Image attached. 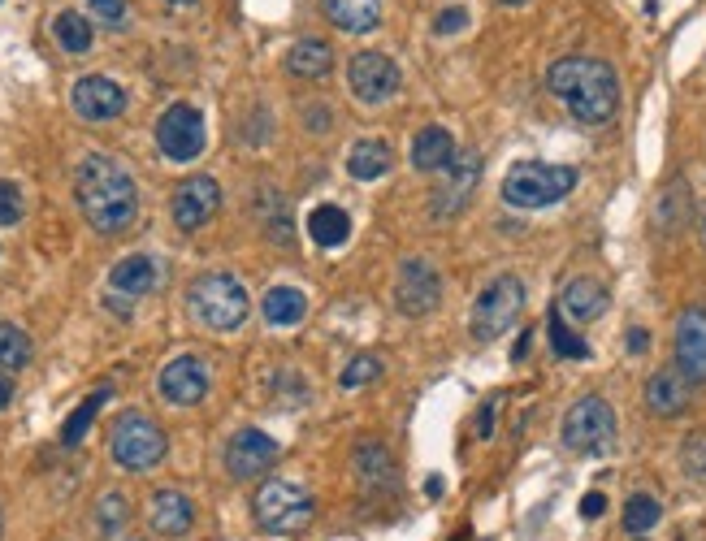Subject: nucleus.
Masks as SVG:
<instances>
[{
    "mask_svg": "<svg viewBox=\"0 0 706 541\" xmlns=\"http://www.w3.org/2000/svg\"><path fill=\"white\" fill-rule=\"evenodd\" d=\"M681 468L689 481H706V433H689L681 446Z\"/></svg>",
    "mask_w": 706,
    "mask_h": 541,
    "instance_id": "nucleus-34",
    "label": "nucleus"
},
{
    "mask_svg": "<svg viewBox=\"0 0 706 541\" xmlns=\"http://www.w3.org/2000/svg\"><path fill=\"white\" fill-rule=\"evenodd\" d=\"M546 87L581 126H607L620 109V78L598 57H559L546 70Z\"/></svg>",
    "mask_w": 706,
    "mask_h": 541,
    "instance_id": "nucleus-2",
    "label": "nucleus"
},
{
    "mask_svg": "<svg viewBox=\"0 0 706 541\" xmlns=\"http://www.w3.org/2000/svg\"><path fill=\"white\" fill-rule=\"evenodd\" d=\"M377 373H382V360H377V355H356V360L343 368V386L356 390V386H364V381H373Z\"/></svg>",
    "mask_w": 706,
    "mask_h": 541,
    "instance_id": "nucleus-37",
    "label": "nucleus"
},
{
    "mask_svg": "<svg viewBox=\"0 0 706 541\" xmlns=\"http://www.w3.org/2000/svg\"><path fill=\"white\" fill-rule=\"evenodd\" d=\"M70 104L83 122H113V117L126 113V91H122V83H113V78H104V74H87L74 83Z\"/></svg>",
    "mask_w": 706,
    "mask_h": 541,
    "instance_id": "nucleus-14",
    "label": "nucleus"
},
{
    "mask_svg": "<svg viewBox=\"0 0 706 541\" xmlns=\"http://www.w3.org/2000/svg\"><path fill=\"white\" fill-rule=\"evenodd\" d=\"M174 5H187V0H174Z\"/></svg>",
    "mask_w": 706,
    "mask_h": 541,
    "instance_id": "nucleus-48",
    "label": "nucleus"
},
{
    "mask_svg": "<svg viewBox=\"0 0 706 541\" xmlns=\"http://www.w3.org/2000/svg\"><path fill=\"white\" fill-rule=\"evenodd\" d=\"M442 182L434 187V200H429V213L434 217H455L460 208L468 204V195L477 191V182H481V156L477 152H464V156H455V161L438 174Z\"/></svg>",
    "mask_w": 706,
    "mask_h": 541,
    "instance_id": "nucleus-12",
    "label": "nucleus"
},
{
    "mask_svg": "<svg viewBox=\"0 0 706 541\" xmlns=\"http://www.w3.org/2000/svg\"><path fill=\"white\" fill-rule=\"evenodd\" d=\"M31 364V338L18 325L0 321V368H26Z\"/></svg>",
    "mask_w": 706,
    "mask_h": 541,
    "instance_id": "nucleus-33",
    "label": "nucleus"
},
{
    "mask_svg": "<svg viewBox=\"0 0 706 541\" xmlns=\"http://www.w3.org/2000/svg\"><path fill=\"white\" fill-rule=\"evenodd\" d=\"M520 308H525V286H520V277L503 273L477 295L473 316H468V329H473L477 342H494V338H503L507 329L516 325Z\"/></svg>",
    "mask_w": 706,
    "mask_h": 541,
    "instance_id": "nucleus-6",
    "label": "nucleus"
},
{
    "mask_svg": "<svg viewBox=\"0 0 706 541\" xmlns=\"http://www.w3.org/2000/svg\"><path fill=\"white\" fill-rule=\"evenodd\" d=\"M442 303V277L429 260H408L395 282V308L403 316H429Z\"/></svg>",
    "mask_w": 706,
    "mask_h": 541,
    "instance_id": "nucleus-11",
    "label": "nucleus"
},
{
    "mask_svg": "<svg viewBox=\"0 0 706 541\" xmlns=\"http://www.w3.org/2000/svg\"><path fill=\"white\" fill-rule=\"evenodd\" d=\"M676 368L706 386V308H685L676 316Z\"/></svg>",
    "mask_w": 706,
    "mask_h": 541,
    "instance_id": "nucleus-16",
    "label": "nucleus"
},
{
    "mask_svg": "<svg viewBox=\"0 0 706 541\" xmlns=\"http://www.w3.org/2000/svg\"><path fill=\"white\" fill-rule=\"evenodd\" d=\"M130 520V503L122 494H104L100 498V507H96V524L104 533H113V529H122V524Z\"/></svg>",
    "mask_w": 706,
    "mask_h": 541,
    "instance_id": "nucleus-35",
    "label": "nucleus"
},
{
    "mask_svg": "<svg viewBox=\"0 0 706 541\" xmlns=\"http://www.w3.org/2000/svg\"><path fill=\"white\" fill-rule=\"evenodd\" d=\"M577 187V169L572 165H551V161H516L503 178V200L512 208H551Z\"/></svg>",
    "mask_w": 706,
    "mask_h": 541,
    "instance_id": "nucleus-4",
    "label": "nucleus"
},
{
    "mask_svg": "<svg viewBox=\"0 0 706 541\" xmlns=\"http://www.w3.org/2000/svg\"><path fill=\"white\" fill-rule=\"evenodd\" d=\"M273 459H278V442H273L265 429H239L226 442V472L234 481L260 477L265 468H273Z\"/></svg>",
    "mask_w": 706,
    "mask_h": 541,
    "instance_id": "nucleus-15",
    "label": "nucleus"
},
{
    "mask_svg": "<svg viewBox=\"0 0 706 541\" xmlns=\"http://www.w3.org/2000/svg\"><path fill=\"white\" fill-rule=\"evenodd\" d=\"M256 524L265 533H299L308 529L312 516H317V503H312V494L304 485L295 481H265L256 490Z\"/></svg>",
    "mask_w": 706,
    "mask_h": 541,
    "instance_id": "nucleus-5",
    "label": "nucleus"
},
{
    "mask_svg": "<svg viewBox=\"0 0 706 541\" xmlns=\"http://www.w3.org/2000/svg\"><path fill=\"white\" fill-rule=\"evenodd\" d=\"M646 347H650V329H642V325L629 329V351H633V355H642Z\"/></svg>",
    "mask_w": 706,
    "mask_h": 541,
    "instance_id": "nucleus-42",
    "label": "nucleus"
},
{
    "mask_svg": "<svg viewBox=\"0 0 706 541\" xmlns=\"http://www.w3.org/2000/svg\"><path fill=\"white\" fill-rule=\"evenodd\" d=\"M217 208H221V187H217V178L195 174V178H187V182H178L169 213H174V226H178V230H200V226H208V221H213Z\"/></svg>",
    "mask_w": 706,
    "mask_h": 541,
    "instance_id": "nucleus-13",
    "label": "nucleus"
},
{
    "mask_svg": "<svg viewBox=\"0 0 706 541\" xmlns=\"http://www.w3.org/2000/svg\"><path fill=\"white\" fill-rule=\"evenodd\" d=\"M347 83L351 91L364 100V104H382L390 100L399 91L403 83V74H399V65L386 57V52H356L347 65Z\"/></svg>",
    "mask_w": 706,
    "mask_h": 541,
    "instance_id": "nucleus-10",
    "label": "nucleus"
},
{
    "mask_svg": "<svg viewBox=\"0 0 706 541\" xmlns=\"http://www.w3.org/2000/svg\"><path fill=\"white\" fill-rule=\"evenodd\" d=\"M330 65H334V52L325 39H299V44H291V52H286V70L295 78H325Z\"/></svg>",
    "mask_w": 706,
    "mask_h": 541,
    "instance_id": "nucleus-27",
    "label": "nucleus"
},
{
    "mask_svg": "<svg viewBox=\"0 0 706 541\" xmlns=\"http://www.w3.org/2000/svg\"><path fill=\"white\" fill-rule=\"evenodd\" d=\"M74 195H78L83 217L91 221V230H100V234H122L135 226V217H139L135 178L104 152L83 156V165H78V174H74Z\"/></svg>",
    "mask_w": 706,
    "mask_h": 541,
    "instance_id": "nucleus-1",
    "label": "nucleus"
},
{
    "mask_svg": "<svg viewBox=\"0 0 706 541\" xmlns=\"http://www.w3.org/2000/svg\"><path fill=\"white\" fill-rule=\"evenodd\" d=\"M104 399H109V386L91 394V399H87L83 407H74L70 420H65V425H61V446H78V442L87 438V429H91V420L100 416V403H104Z\"/></svg>",
    "mask_w": 706,
    "mask_h": 541,
    "instance_id": "nucleus-32",
    "label": "nucleus"
},
{
    "mask_svg": "<svg viewBox=\"0 0 706 541\" xmlns=\"http://www.w3.org/2000/svg\"><path fill=\"white\" fill-rule=\"evenodd\" d=\"M663 520V507H659V498H650V494H633L629 503H624V533H633V537H646L655 524Z\"/></svg>",
    "mask_w": 706,
    "mask_h": 541,
    "instance_id": "nucleus-31",
    "label": "nucleus"
},
{
    "mask_svg": "<svg viewBox=\"0 0 706 541\" xmlns=\"http://www.w3.org/2000/svg\"><path fill=\"white\" fill-rule=\"evenodd\" d=\"M442 490H447V481H442V477H429V481H425V494H429V498H442Z\"/></svg>",
    "mask_w": 706,
    "mask_h": 541,
    "instance_id": "nucleus-44",
    "label": "nucleus"
},
{
    "mask_svg": "<svg viewBox=\"0 0 706 541\" xmlns=\"http://www.w3.org/2000/svg\"><path fill=\"white\" fill-rule=\"evenodd\" d=\"M702 243H706V213H702Z\"/></svg>",
    "mask_w": 706,
    "mask_h": 541,
    "instance_id": "nucleus-47",
    "label": "nucleus"
},
{
    "mask_svg": "<svg viewBox=\"0 0 706 541\" xmlns=\"http://www.w3.org/2000/svg\"><path fill=\"white\" fill-rule=\"evenodd\" d=\"M165 429L161 425H152L148 416H139V412H126V416H117V425H113V459L122 464L126 472H148L156 468L165 459Z\"/></svg>",
    "mask_w": 706,
    "mask_h": 541,
    "instance_id": "nucleus-8",
    "label": "nucleus"
},
{
    "mask_svg": "<svg viewBox=\"0 0 706 541\" xmlns=\"http://www.w3.org/2000/svg\"><path fill=\"white\" fill-rule=\"evenodd\" d=\"M87 9H91V18L104 22L109 31H122L126 26V0H87Z\"/></svg>",
    "mask_w": 706,
    "mask_h": 541,
    "instance_id": "nucleus-38",
    "label": "nucleus"
},
{
    "mask_svg": "<svg viewBox=\"0 0 706 541\" xmlns=\"http://www.w3.org/2000/svg\"><path fill=\"white\" fill-rule=\"evenodd\" d=\"M321 13L347 35H364L382 26V0H321Z\"/></svg>",
    "mask_w": 706,
    "mask_h": 541,
    "instance_id": "nucleus-22",
    "label": "nucleus"
},
{
    "mask_svg": "<svg viewBox=\"0 0 706 541\" xmlns=\"http://www.w3.org/2000/svg\"><path fill=\"white\" fill-rule=\"evenodd\" d=\"M9 403H13V381H9L5 373H0V412H5Z\"/></svg>",
    "mask_w": 706,
    "mask_h": 541,
    "instance_id": "nucleus-43",
    "label": "nucleus"
},
{
    "mask_svg": "<svg viewBox=\"0 0 706 541\" xmlns=\"http://www.w3.org/2000/svg\"><path fill=\"white\" fill-rule=\"evenodd\" d=\"M464 22H468V9L451 5V9H442V13H438L434 31H438V35H455V31H464Z\"/></svg>",
    "mask_w": 706,
    "mask_h": 541,
    "instance_id": "nucleus-39",
    "label": "nucleus"
},
{
    "mask_svg": "<svg viewBox=\"0 0 706 541\" xmlns=\"http://www.w3.org/2000/svg\"><path fill=\"white\" fill-rule=\"evenodd\" d=\"M52 35H57V44L65 52H87L91 48V39H96V31H91V22L83 18V13H74V9H65L57 13V22H52Z\"/></svg>",
    "mask_w": 706,
    "mask_h": 541,
    "instance_id": "nucleus-30",
    "label": "nucleus"
},
{
    "mask_svg": "<svg viewBox=\"0 0 706 541\" xmlns=\"http://www.w3.org/2000/svg\"><path fill=\"white\" fill-rule=\"evenodd\" d=\"M308 234L317 247H343L347 234H351V221L338 204H317L308 213Z\"/></svg>",
    "mask_w": 706,
    "mask_h": 541,
    "instance_id": "nucleus-28",
    "label": "nucleus"
},
{
    "mask_svg": "<svg viewBox=\"0 0 706 541\" xmlns=\"http://www.w3.org/2000/svg\"><path fill=\"white\" fill-rule=\"evenodd\" d=\"M559 438H564V446L577 451V455H607L611 446H616V412H611V403L598 399V394L572 403Z\"/></svg>",
    "mask_w": 706,
    "mask_h": 541,
    "instance_id": "nucleus-7",
    "label": "nucleus"
},
{
    "mask_svg": "<svg viewBox=\"0 0 706 541\" xmlns=\"http://www.w3.org/2000/svg\"><path fill=\"white\" fill-rule=\"evenodd\" d=\"M525 351H529V329L516 338V351H512V355H516V360H525Z\"/></svg>",
    "mask_w": 706,
    "mask_h": 541,
    "instance_id": "nucleus-45",
    "label": "nucleus"
},
{
    "mask_svg": "<svg viewBox=\"0 0 706 541\" xmlns=\"http://www.w3.org/2000/svg\"><path fill=\"white\" fill-rule=\"evenodd\" d=\"M351 468H356V481L369 494H390L399 485L395 459H390V451H386L382 442H360L356 455H351Z\"/></svg>",
    "mask_w": 706,
    "mask_h": 541,
    "instance_id": "nucleus-19",
    "label": "nucleus"
},
{
    "mask_svg": "<svg viewBox=\"0 0 706 541\" xmlns=\"http://www.w3.org/2000/svg\"><path fill=\"white\" fill-rule=\"evenodd\" d=\"M455 161V139L447 126H425L421 135L412 139V165L421 174H442Z\"/></svg>",
    "mask_w": 706,
    "mask_h": 541,
    "instance_id": "nucleus-24",
    "label": "nucleus"
},
{
    "mask_svg": "<svg viewBox=\"0 0 706 541\" xmlns=\"http://www.w3.org/2000/svg\"><path fill=\"white\" fill-rule=\"evenodd\" d=\"M689 399H694V381H689L681 368H659V373L646 381V407L663 420L681 416L689 407Z\"/></svg>",
    "mask_w": 706,
    "mask_h": 541,
    "instance_id": "nucleus-18",
    "label": "nucleus"
},
{
    "mask_svg": "<svg viewBox=\"0 0 706 541\" xmlns=\"http://www.w3.org/2000/svg\"><path fill=\"white\" fill-rule=\"evenodd\" d=\"M546 338H551V351L559 360H590V342L564 321L559 308H551V316H546Z\"/></svg>",
    "mask_w": 706,
    "mask_h": 541,
    "instance_id": "nucleus-29",
    "label": "nucleus"
},
{
    "mask_svg": "<svg viewBox=\"0 0 706 541\" xmlns=\"http://www.w3.org/2000/svg\"><path fill=\"white\" fill-rule=\"evenodd\" d=\"M156 148L165 152V161L187 165L204 152V117L195 104H169L156 122Z\"/></svg>",
    "mask_w": 706,
    "mask_h": 541,
    "instance_id": "nucleus-9",
    "label": "nucleus"
},
{
    "mask_svg": "<svg viewBox=\"0 0 706 541\" xmlns=\"http://www.w3.org/2000/svg\"><path fill=\"white\" fill-rule=\"evenodd\" d=\"M148 520H152V529L156 533H165V537H178V533H187L191 529V520H195V503L182 490H161V494H152V511H148Z\"/></svg>",
    "mask_w": 706,
    "mask_h": 541,
    "instance_id": "nucleus-23",
    "label": "nucleus"
},
{
    "mask_svg": "<svg viewBox=\"0 0 706 541\" xmlns=\"http://www.w3.org/2000/svg\"><path fill=\"white\" fill-rule=\"evenodd\" d=\"M187 303H191L195 321L204 329H213V334L239 329L247 321V312H252V299H247L243 282L230 273H200L187 290Z\"/></svg>",
    "mask_w": 706,
    "mask_h": 541,
    "instance_id": "nucleus-3",
    "label": "nucleus"
},
{
    "mask_svg": "<svg viewBox=\"0 0 706 541\" xmlns=\"http://www.w3.org/2000/svg\"><path fill=\"white\" fill-rule=\"evenodd\" d=\"M603 511H607V498L598 494V490L581 498V516H585V520H598V516H603Z\"/></svg>",
    "mask_w": 706,
    "mask_h": 541,
    "instance_id": "nucleus-40",
    "label": "nucleus"
},
{
    "mask_svg": "<svg viewBox=\"0 0 706 541\" xmlns=\"http://www.w3.org/2000/svg\"><path fill=\"white\" fill-rule=\"evenodd\" d=\"M559 312L572 316L577 325L598 321V316L607 312V286L598 282V277H572L564 286V295H559Z\"/></svg>",
    "mask_w": 706,
    "mask_h": 541,
    "instance_id": "nucleus-20",
    "label": "nucleus"
},
{
    "mask_svg": "<svg viewBox=\"0 0 706 541\" xmlns=\"http://www.w3.org/2000/svg\"><path fill=\"white\" fill-rule=\"evenodd\" d=\"M22 213H26L22 187H18V182H9V178H0V226H18Z\"/></svg>",
    "mask_w": 706,
    "mask_h": 541,
    "instance_id": "nucleus-36",
    "label": "nucleus"
},
{
    "mask_svg": "<svg viewBox=\"0 0 706 541\" xmlns=\"http://www.w3.org/2000/svg\"><path fill=\"white\" fill-rule=\"evenodd\" d=\"M390 165H395V156H390V148L382 139H360V143H351V152H347V174L356 182L386 178Z\"/></svg>",
    "mask_w": 706,
    "mask_h": 541,
    "instance_id": "nucleus-25",
    "label": "nucleus"
},
{
    "mask_svg": "<svg viewBox=\"0 0 706 541\" xmlns=\"http://www.w3.org/2000/svg\"><path fill=\"white\" fill-rule=\"evenodd\" d=\"M161 399L174 403V407H195L208 394V368L204 360H195V355H178V360H169L161 368Z\"/></svg>",
    "mask_w": 706,
    "mask_h": 541,
    "instance_id": "nucleus-17",
    "label": "nucleus"
},
{
    "mask_svg": "<svg viewBox=\"0 0 706 541\" xmlns=\"http://www.w3.org/2000/svg\"><path fill=\"white\" fill-rule=\"evenodd\" d=\"M260 312H265V321H269V325L291 329V325L304 321L308 299H304V290H295V286H273L269 295L260 299Z\"/></svg>",
    "mask_w": 706,
    "mask_h": 541,
    "instance_id": "nucleus-26",
    "label": "nucleus"
},
{
    "mask_svg": "<svg viewBox=\"0 0 706 541\" xmlns=\"http://www.w3.org/2000/svg\"><path fill=\"white\" fill-rule=\"evenodd\" d=\"M494 433V403H481V416H477V438H490Z\"/></svg>",
    "mask_w": 706,
    "mask_h": 541,
    "instance_id": "nucleus-41",
    "label": "nucleus"
},
{
    "mask_svg": "<svg viewBox=\"0 0 706 541\" xmlns=\"http://www.w3.org/2000/svg\"><path fill=\"white\" fill-rule=\"evenodd\" d=\"M109 286L117 290V295H130V299L152 295V290L161 286V260H156V256H126V260H117L113 273H109Z\"/></svg>",
    "mask_w": 706,
    "mask_h": 541,
    "instance_id": "nucleus-21",
    "label": "nucleus"
},
{
    "mask_svg": "<svg viewBox=\"0 0 706 541\" xmlns=\"http://www.w3.org/2000/svg\"><path fill=\"white\" fill-rule=\"evenodd\" d=\"M499 5H529V0H499Z\"/></svg>",
    "mask_w": 706,
    "mask_h": 541,
    "instance_id": "nucleus-46",
    "label": "nucleus"
}]
</instances>
